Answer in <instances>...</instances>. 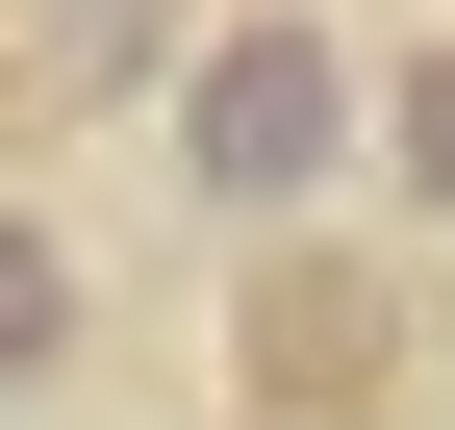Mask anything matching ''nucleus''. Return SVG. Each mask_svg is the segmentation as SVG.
<instances>
[{
	"label": "nucleus",
	"mask_w": 455,
	"mask_h": 430,
	"mask_svg": "<svg viewBox=\"0 0 455 430\" xmlns=\"http://www.w3.org/2000/svg\"><path fill=\"white\" fill-rule=\"evenodd\" d=\"M228 405L253 430H379L405 405V279L355 228H228Z\"/></svg>",
	"instance_id": "f03ea898"
},
{
	"label": "nucleus",
	"mask_w": 455,
	"mask_h": 430,
	"mask_svg": "<svg viewBox=\"0 0 455 430\" xmlns=\"http://www.w3.org/2000/svg\"><path fill=\"white\" fill-rule=\"evenodd\" d=\"M51 354H76V228H51V203L0 178V405H26Z\"/></svg>",
	"instance_id": "20e7f679"
},
{
	"label": "nucleus",
	"mask_w": 455,
	"mask_h": 430,
	"mask_svg": "<svg viewBox=\"0 0 455 430\" xmlns=\"http://www.w3.org/2000/svg\"><path fill=\"white\" fill-rule=\"evenodd\" d=\"M379 178H405V228H455V26H405V76H379Z\"/></svg>",
	"instance_id": "39448f33"
},
{
	"label": "nucleus",
	"mask_w": 455,
	"mask_h": 430,
	"mask_svg": "<svg viewBox=\"0 0 455 430\" xmlns=\"http://www.w3.org/2000/svg\"><path fill=\"white\" fill-rule=\"evenodd\" d=\"M203 0H0V127H127V101H178Z\"/></svg>",
	"instance_id": "7ed1b4c3"
},
{
	"label": "nucleus",
	"mask_w": 455,
	"mask_h": 430,
	"mask_svg": "<svg viewBox=\"0 0 455 430\" xmlns=\"http://www.w3.org/2000/svg\"><path fill=\"white\" fill-rule=\"evenodd\" d=\"M152 127H178V203L203 228H304V203L379 152V76H355L329 0H203V51H178Z\"/></svg>",
	"instance_id": "f257e3e1"
}]
</instances>
